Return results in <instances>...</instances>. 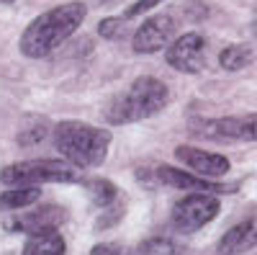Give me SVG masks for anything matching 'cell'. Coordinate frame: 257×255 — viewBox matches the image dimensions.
<instances>
[{
  "mask_svg": "<svg viewBox=\"0 0 257 255\" xmlns=\"http://www.w3.org/2000/svg\"><path fill=\"white\" fill-rule=\"evenodd\" d=\"M0 3H16V0H0Z\"/></svg>",
  "mask_w": 257,
  "mask_h": 255,
  "instance_id": "23",
  "label": "cell"
},
{
  "mask_svg": "<svg viewBox=\"0 0 257 255\" xmlns=\"http://www.w3.org/2000/svg\"><path fill=\"white\" fill-rule=\"evenodd\" d=\"M173 34H175V18L167 13H157L152 18H147L134 31L132 49L137 54H155L173 41Z\"/></svg>",
  "mask_w": 257,
  "mask_h": 255,
  "instance_id": "8",
  "label": "cell"
},
{
  "mask_svg": "<svg viewBox=\"0 0 257 255\" xmlns=\"http://www.w3.org/2000/svg\"><path fill=\"white\" fill-rule=\"evenodd\" d=\"M162 0H137V3L126 11V16L123 18H134V16H142V13H147V11H152L155 6H160Z\"/></svg>",
  "mask_w": 257,
  "mask_h": 255,
  "instance_id": "20",
  "label": "cell"
},
{
  "mask_svg": "<svg viewBox=\"0 0 257 255\" xmlns=\"http://www.w3.org/2000/svg\"><path fill=\"white\" fill-rule=\"evenodd\" d=\"M64 250H67V245H64V237L62 232H57V227L34 232L24 245V255H64Z\"/></svg>",
  "mask_w": 257,
  "mask_h": 255,
  "instance_id": "13",
  "label": "cell"
},
{
  "mask_svg": "<svg viewBox=\"0 0 257 255\" xmlns=\"http://www.w3.org/2000/svg\"><path fill=\"white\" fill-rule=\"evenodd\" d=\"M198 134H203L208 139H221V142L224 139H229V142H257V114L201 121Z\"/></svg>",
  "mask_w": 257,
  "mask_h": 255,
  "instance_id": "7",
  "label": "cell"
},
{
  "mask_svg": "<svg viewBox=\"0 0 257 255\" xmlns=\"http://www.w3.org/2000/svg\"><path fill=\"white\" fill-rule=\"evenodd\" d=\"M123 31H126V24H123V18H118V16L103 18L98 24V34L103 39H118V36H123Z\"/></svg>",
  "mask_w": 257,
  "mask_h": 255,
  "instance_id": "19",
  "label": "cell"
},
{
  "mask_svg": "<svg viewBox=\"0 0 257 255\" xmlns=\"http://www.w3.org/2000/svg\"><path fill=\"white\" fill-rule=\"evenodd\" d=\"M41 199V188L34 183H18L11 186L8 191L0 194V209L6 211H18V209H26L31 204H36Z\"/></svg>",
  "mask_w": 257,
  "mask_h": 255,
  "instance_id": "14",
  "label": "cell"
},
{
  "mask_svg": "<svg viewBox=\"0 0 257 255\" xmlns=\"http://www.w3.org/2000/svg\"><path fill=\"white\" fill-rule=\"evenodd\" d=\"M139 255H180V247L170 237H149L139 245Z\"/></svg>",
  "mask_w": 257,
  "mask_h": 255,
  "instance_id": "18",
  "label": "cell"
},
{
  "mask_svg": "<svg viewBox=\"0 0 257 255\" xmlns=\"http://www.w3.org/2000/svg\"><path fill=\"white\" fill-rule=\"evenodd\" d=\"M175 157L180 162H185L196 176H203L208 181L219 178V176H226L229 173V160L224 155H216V152H206V150H198V147H178L175 150Z\"/></svg>",
  "mask_w": 257,
  "mask_h": 255,
  "instance_id": "10",
  "label": "cell"
},
{
  "mask_svg": "<svg viewBox=\"0 0 257 255\" xmlns=\"http://www.w3.org/2000/svg\"><path fill=\"white\" fill-rule=\"evenodd\" d=\"M85 16H88V8L82 3H64V6H57L47 13L36 16L26 26V31L21 34L18 49L29 59L49 57L82 26Z\"/></svg>",
  "mask_w": 257,
  "mask_h": 255,
  "instance_id": "1",
  "label": "cell"
},
{
  "mask_svg": "<svg viewBox=\"0 0 257 255\" xmlns=\"http://www.w3.org/2000/svg\"><path fill=\"white\" fill-rule=\"evenodd\" d=\"M252 31H254V36H257V21H254V24H252Z\"/></svg>",
  "mask_w": 257,
  "mask_h": 255,
  "instance_id": "22",
  "label": "cell"
},
{
  "mask_svg": "<svg viewBox=\"0 0 257 255\" xmlns=\"http://www.w3.org/2000/svg\"><path fill=\"white\" fill-rule=\"evenodd\" d=\"M85 188H88V194L90 199L103 206V209H108L116 199H118V188L111 183V181H105V178H93V181H85Z\"/></svg>",
  "mask_w": 257,
  "mask_h": 255,
  "instance_id": "16",
  "label": "cell"
},
{
  "mask_svg": "<svg viewBox=\"0 0 257 255\" xmlns=\"http://www.w3.org/2000/svg\"><path fill=\"white\" fill-rule=\"evenodd\" d=\"M157 178L165 186H173V188H183V191H203V194H234V186H221V183H213L203 176H190L185 170H178L173 165H162L157 167Z\"/></svg>",
  "mask_w": 257,
  "mask_h": 255,
  "instance_id": "11",
  "label": "cell"
},
{
  "mask_svg": "<svg viewBox=\"0 0 257 255\" xmlns=\"http://www.w3.org/2000/svg\"><path fill=\"white\" fill-rule=\"evenodd\" d=\"M165 59L170 67H175L178 72L196 75L206 67V41L201 34H185L175 39L173 44H167Z\"/></svg>",
  "mask_w": 257,
  "mask_h": 255,
  "instance_id": "6",
  "label": "cell"
},
{
  "mask_svg": "<svg viewBox=\"0 0 257 255\" xmlns=\"http://www.w3.org/2000/svg\"><path fill=\"white\" fill-rule=\"evenodd\" d=\"M52 132H54V147L59 150V155L80 170L103 165L113 142V134L108 129L82 124V121H62Z\"/></svg>",
  "mask_w": 257,
  "mask_h": 255,
  "instance_id": "2",
  "label": "cell"
},
{
  "mask_svg": "<svg viewBox=\"0 0 257 255\" xmlns=\"http://www.w3.org/2000/svg\"><path fill=\"white\" fill-rule=\"evenodd\" d=\"M64 222V209L59 206H41L34 211H18L11 219L3 222L8 232H24V235H34L41 229H52Z\"/></svg>",
  "mask_w": 257,
  "mask_h": 255,
  "instance_id": "9",
  "label": "cell"
},
{
  "mask_svg": "<svg viewBox=\"0 0 257 255\" xmlns=\"http://www.w3.org/2000/svg\"><path fill=\"white\" fill-rule=\"evenodd\" d=\"M167 101H170L167 85L152 75H142L108 103L105 121L108 124H134V121L160 114L167 106Z\"/></svg>",
  "mask_w": 257,
  "mask_h": 255,
  "instance_id": "3",
  "label": "cell"
},
{
  "mask_svg": "<svg viewBox=\"0 0 257 255\" xmlns=\"http://www.w3.org/2000/svg\"><path fill=\"white\" fill-rule=\"evenodd\" d=\"M257 245V217L234 224L219 240V255H242Z\"/></svg>",
  "mask_w": 257,
  "mask_h": 255,
  "instance_id": "12",
  "label": "cell"
},
{
  "mask_svg": "<svg viewBox=\"0 0 257 255\" xmlns=\"http://www.w3.org/2000/svg\"><path fill=\"white\" fill-rule=\"evenodd\" d=\"M249 62H252V49L244 47V44H231L219 54V65L229 72H237V70L247 67Z\"/></svg>",
  "mask_w": 257,
  "mask_h": 255,
  "instance_id": "15",
  "label": "cell"
},
{
  "mask_svg": "<svg viewBox=\"0 0 257 255\" xmlns=\"http://www.w3.org/2000/svg\"><path fill=\"white\" fill-rule=\"evenodd\" d=\"M219 209V199L213 194H190L173 206L170 219H173V227L180 232H196L216 219Z\"/></svg>",
  "mask_w": 257,
  "mask_h": 255,
  "instance_id": "5",
  "label": "cell"
},
{
  "mask_svg": "<svg viewBox=\"0 0 257 255\" xmlns=\"http://www.w3.org/2000/svg\"><path fill=\"white\" fill-rule=\"evenodd\" d=\"M82 181L80 167H75L67 160H24V162H13L8 167L0 170V183L6 186H18V183H77Z\"/></svg>",
  "mask_w": 257,
  "mask_h": 255,
  "instance_id": "4",
  "label": "cell"
},
{
  "mask_svg": "<svg viewBox=\"0 0 257 255\" xmlns=\"http://www.w3.org/2000/svg\"><path fill=\"white\" fill-rule=\"evenodd\" d=\"M90 255H126V247L116 242H100V245H93Z\"/></svg>",
  "mask_w": 257,
  "mask_h": 255,
  "instance_id": "21",
  "label": "cell"
},
{
  "mask_svg": "<svg viewBox=\"0 0 257 255\" xmlns=\"http://www.w3.org/2000/svg\"><path fill=\"white\" fill-rule=\"evenodd\" d=\"M47 134H49V121H47V119L29 116V119H26V124H24V129L18 132V144H24V147L39 144Z\"/></svg>",
  "mask_w": 257,
  "mask_h": 255,
  "instance_id": "17",
  "label": "cell"
}]
</instances>
